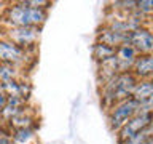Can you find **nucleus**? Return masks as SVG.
Wrapping results in <instances>:
<instances>
[{
	"mask_svg": "<svg viewBox=\"0 0 153 144\" xmlns=\"http://www.w3.org/2000/svg\"><path fill=\"white\" fill-rule=\"evenodd\" d=\"M50 10L45 8H30L22 0L19 2H10L3 7L0 14V26L2 27H43L46 22Z\"/></svg>",
	"mask_w": 153,
	"mask_h": 144,
	"instance_id": "f257e3e1",
	"label": "nucleus"
},
{
	"mask_svg": "<svg viewBox=\"0 0 153 144\" xmlns=\"http://www.w3.org/2000/svg\"><path fill=\"white\" fill-rule=\"evenodd\" d=\"M2 34L0 37H5L7 40L13 42L14 45H18L22 50H27L30 53H37L38 40L42 35V29L40 27H2Z\"/></svg>",
	"mask_w": 153,
	"mask_h": 144,
	"instance_id": "f03ea898",
	"label": "nucleus"
},
{
	"mask_svg": "<svg viewBox=\"0 0 153 144\" xmlns=\"http://www.w3.org/2000/svg\"><path fill=\"white\" fill-rule=\"evenodd\" d=\"M136 112H137V101L136 99L128 98V99L120 101V103H115L110 109L105 110L110 131L117 133L132 115H136Z\"/></svg>",
	"mask_w": 153,
	"mask_h": 144,
	"instance_id": "7ed1b4c3",
	"label": "nucleus"
},
{
	"mask_svg": "<svg viewBox=\"0 0 153 144\" xmlns=\"http://www.w3.org/2000/svg\"><path fill=\"white\" fill-rule=\"evenodd\" d=\"M29 61H35V53L22 50L13 42L7 40L5 37H0V62L24 69V67H27Z\"/></svg>",
	"mask_w": 153,
	"mask_h": 144,
	"instance_id": "20e7f679",
	"label": "nucleus"
},
{
	"mask_svg": "<svg viewBox=\"0 0 153 144\" xmlns=\"http://www.w3.org/2000/svg\"><path fill=\"white\" fill-rule=\"evenodd\" d=\"M152 122H153V114H152V112L132 115V117L129 118L117 133H115V136H117V142H118V144H123L126 139H129L131 136H134L136 133L142 131V130L147 128V127H150Z\"/></svg>",
	"mask_w": 153,
	"mask_h": 144,
	"instance_id": "39448f33",
	"label": "nucleus"
},
{
	"mask_svg": "<svg viewBox=\"0 0 153 144\" xmlns=\"http://www.w3.org/2000/svg\"><path fill=\"white\" fill-rule=\"evenodd\" d=\"M128 43L139 55H153V32L150 26H142L128 34Z\"/></svg>",
	"mask_w": 153,
	"mask_h": 144,
	"instance_id": "423d86ee",
	"label": "nucleus"
},
{
	"mask_svg": "<svg viewBox=\"0 0 153 144\" xmlns=\"http://www.w3.org/2000/svg\"><path fill=\"white\" fill-rule=\"evenodd\" d=\"M136 83H137V79L131 74V72H121V74L115 75L112 79L115 103H120V101H123V99L131 98Z\"/></svg>",
	"mask_w": 153,
	"mask_h": 144,
	"instance_id": "0eeeda50",
	"label": "nucleus"
},
{
	"mask_svg": "<svg viewBox=\"0 0 153 144\" xmlns=\"http://www.w3.org/2000/svg\"><path fill=\"white\" fill-rule=\"evenodd\" d=\"M137 56H139V53L128 42L115 48V59H117L118 74H121V72H131V67Z\"/></svg>",
	"mask_w": 153,
	"mask_h": 144,
	"instance_id": "6e6552de",
	"label": "nucleus"
},
{
	"mask_svg": "<svg viewBox=\"0 0 153 144\" xmlns=\"http://www.w3.org/2000/svg\"><path fill=\"white\" fill-rule=\"evenodd\" d=\"M137 80H153V55H139L131 67Z\"/></svg>",
	"mask_w": 153,
	"mask_h": 144,
	"instance_id": "1a4fd4ad",
	"label": "nucleus"
},
{
	"mask_svg": "<svg viewBox=\"0 0 153 144\" xmlns=\"http://www.w3.org/2000/svg\"><path fill=\"white\" fill-rule=\"evenodd\" d=\"M37 112L33 110V107L27 106L22 112H19L18 115H14L11 120L7 122L8 130H16V128H37Z\"/></svg>",
	"mask_w": 153,
	"mask_h": 144,
	"instance_id": "9d476101",
	"label": "nucleus"
},
{
	"mask_svg": "<svg viewBox=\"0 0 153 144\" xmlns=\"http://www.w3.org/2000/svg\"><path fill=\"white\" fill-rule=\"evenodd\" d=\"M94 42H99V43H104V45H107V46L117 48V46L128 42V34H118V32L105 27L102 24V26L96 31V40Z\"/></svg>",
	"mask_w": 153,
	"mask_h": 144,
	"instance_id": "9b49d317",
	"label": "nucleus"
},
{
	"mask_svg": "<svg viewBox=\"0 0 153 144\" xmlns=\"http://www.w3.org/2000/svg\"><path fill=\"white\" fill-rule=\"evenodd\" d=\"M0 88L5 91L7 96H18L29 101L32 96V85L26 80H11V82H5L0 83Z\"/></svg>",
	"mask_w": 153,
	"mask_h": 144,
	"instance_id": "f8f14e48",
	"label": "nucleus"
},
{
	"mask_svg": "<svg viewBox=\"0 0 153 144\" xmlns=\"http://www.w3.org/2000/svg\"><path fill=\"white\" fill-rule=\"evenodd\" d=\"M27 106H29V101L22 99V98H18V96H8L5 107L0 110V118H2L3 122H8V120H11L14 117V115L22 112Z\"/></svg>",
	"mask_w": 153,
	"mask_h": 144,
	"instance_id": "ddd939ff",
	"label": "nucleus"
},
{
	"mask_svg": "<svg viewBox=\"0 0 153 144\" xmlns=\"http://www.w3.org/2000/svg\"><path fill=\"white\" fill-rule=\"evenodd\" d=\"M117 74H118V67H117V59H115V56L99 62V64H96V79H97L99 85H104L105 82L113 79Z\"/></svg>",
	"mask_w": 153,
	"mask_h": 144,
	"instance_id": "4468645a",
	"label": "nucleus"
},
{
	"mask_svg": "<svg viewBox=\"0 0 153 144\" xmlns=\"http://www.w3.org/2000/svg\"><path fill=\"white\" fill-rule=\"evenodd\" d=\"M10 136L16 144H37V128H16L10 131Z\"/></svg>",
	"mask_w": 153,
	"mask_h": 144,
	"instance_id": "2eb2a0df",
	"label": "nucleus"
},
{
	"mask_svg": "<svg viewBox=\"0 0 153 144\" xmlns=\"http://www.w3.org/2000/svg\"><path fill=\"white\" fill-rule=\"evenodd\" d=\"M131 98L136 99L137 103L152 99L153 98V80H137Z\"/></svg>",
	"mask_w": 153,
	"mask_h": 144,
	"instance_id": "dca6fc26",
	"label": "nucleus"
},
{
	"mask_svg": "<svg viewBox=\"0 0 153 144\" xmlns=\"http://www.w3.org/2000/svg\"><path fill=\"white\" fill-rule=\"evenodd\" d=\"M22 70L24 69H21V67H18V66L0 62V83L11 82V80H22L24 79Z\"/></svg>",
	"mask_w": 153,
	"mask_h": 144,
	"instance_id": "f3484780",
	"label": "nucleus"
},
{
	"mask_svg": "<svg viewBox=\"0 0 153 144\" xmlns=\"http://www.w3.org/2000/svg\"><path fill=\"white\" fill-rule=\"evenodd\" d=\"M91 56H93L96 64H99V62H102L105 59H108V58L115 56V48L107 46V45L99 43V42H94L93 45H91Z\"/></svg>",
	"mask_w": 153,
	"mask_h": 144,
	"instance_id": "a211bd4d",
	"label": "nucleus"
},
{
	"mask_svg": "<svg viewBox=\"0 0 153 144\" xmlns=\"http://www.w3.org/2000/svg\"><path fill=\"white\" fill-rule=\"evenodd\" d=\"M136 8L134 0H115L110 2L107 7V11H117V13H129L131 10Z\"/></svg>",
	"mask_w": 153,
	"mask_h": 144,
	"instance_id": "6ab92c4d",
	"label": "nucleus"
},
{
	"mask_svg": "<svg viewBox=\"0 0 153 144\" xmlns=\"http://www.w3.org/2000/svg\"><path fill=\"white\" fill-rule=\"evenodd\" d=\"M150 138H153V125H150V127H147V128H143L142 131L136 133L134 136H131L129 139H126L123 144H142V142H145L147 139H150Z\"/></svg>",
	"mask_w": 153,
	"mask_h": 144,
	"instance_id": "aec40b11",
	"label": "nucleus"
},
{
	"mask_svg": "<svg viewBox=\"0 0 153 144\" xmlns=\"http://www.w3.org/2000/svg\"><path fill=\"white\" fill-rule=\"evenodd\" d=\"M136 8L142 14L152 18V13H153V2L152 0H139V2H136Z\"/></svg>",
	"mask_w": 153,
	"mask_h": 144,
	"instance_id": "412c9836",
	"label": "nucleus"
},
{
	"mask_svg": "<svg viewBox=\"0 0 153 144\" xmlns=\"http://www.w3.org/2000/svg\"><path fill=\"white\" fill-rule=\"evenodd\" d=\"M27 7L30 8H45V10H50L53 7V2L50 0H22Z\"/></svg>",
	"mask_w": 153,
	"mask_h": 144,
	"instance_id": "4be33fe9",
	"label": "nucleus"
},
{
	"mask_svg": "<svg viewBox=\"0 0 153 144\" xmlns=\"http://www.w3.org/2000/svg\"><path fill=\"white\" fill-rule=\"evenodd\" d=\"M7 99H8V96L5 94V91L0 88V110H2L5 107V104H7Z\"/></svg>",
	"mask_w": 153,
	"mask_h": 144,
	"instance_id": "5701e85b",
	"label": "nucleus"
},
{
	"mask_svg": "<svg viewBox=\"0 0 153 144\" xmlns=\"http://www.w3.org/2000/svg\"><path fill=\"white\" fill-rule=\"evenodd\" d=\"M142 144H153V138H150V139H147L145 142H142Z\"/></svg>",
	"mask_w": 153,
	"mask_h": 144,
	"instance_id": "b1692460",
	"label": "nucleus"
},
{
	"mask_svg": "<svg viewBox=\"0 0 153 144\" xmlns=\"http://www.w3.org/2000/svg\"><path fill=\"white\" fill-rule=\"evenodd\" d=\"M11 144H16V142H13V141H11Z\"/></svg>",
	"mask_w": 153,
	"mask_h": 144,
	"instance_id": "393cba45",
	"label": "nucleus"
}]
</instances>
